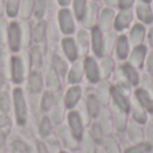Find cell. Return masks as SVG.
<instances>
[{
    "instance_id": "cell-1",
    "label": "cell",
    "mask_w": 153,
    "mask_h": 153,
    "mask_svg": "<svg viewBox=\"0 0 153 153\" xmlns=\"http://www.w3.org/2000/svg\"><path fill=\"white\" fill-rule=\"evenodd\" d=\"M13 101H15V110H16L18 124L24 125L27 120V108H26V101H24V97H23V91L20 89L13 90Z\"/></svg>"
},
{
    "instance_id": "cell-2",
    "label": "cell",
    "mask_w": 153,
    "mask_h": 153,
    "mask_svg": "<svg viewBox=\"0 0 153 153\" xmlns=\"http://www.w3.org/2000/svg\"><path fill=\"white\" fill-rule=\"evenodd\" d=\"M110 94H111V97H113L114 106L118 108L120 110H122L124 113H128L130 109V105H129V101H128L126 95L122 93V90L117 86H113L110 89Z\"/></svg>"
},
{
    "instance_id": "cell-3",
    "label": "cell",
    "mask_w": 153,
    "mask_h": 153,
    "mask_svg": "<svg viewBox=\"0 0 153 153\" xmlns=\"http://www.w3.org/2000/svg\"><path fill=\"white\" fill-rule=\"evenodd\" d=\"M58 19H59V26H61V30L63 34H73L74 32V20H73L71 12L66 8L59 11L58 13Z\"/></svg>"
},
{
    "instance_id": "cell-4",
    "label": "cell",
    "mask_w": 153,
    "mask_h": 153,
    "mask_svg": "<svg viewBox=\"0 0 153 153\" xmlns=\"http://www.w3.org/2000/svg\"><path fill=\"white\" fill-rule=\"evenodd\" d=\"M83 69L86 71L87 79H89L91 83H97L100 81L101 75H100V67H98L97 62L93 56H87L85 59V65H83Z\"/></svg>"
},
{
    "instance_id": "cell-5",
    "label": "cell",
    "mask_w": 153,
    "mask_h": 153,
    "mask_svg": "<svg viewBox=\"0 0 153 153\" xmlns=\"http://www.w3.org/2000/svg\"><path fill=\"white\" fill-rule=\"evenodd\" d=\"M20 42H22V31L18 23H11L10 28H8V43H10L11 50L18 51L20 48Z\"/></svg>"
},
{
    "instance_id": "cell-6",
    "label": "cell",
    "mask_w": 153,
    "mask_h": 153,
    "mask_svg": "<svg viewBox=\"0 0 153 153\" xmlns=\"http://www.w3.org/2000/svg\"><path fill=\"white\" fill-rule=\"evenodd\" d=\"M69 125L71 129V134L75 140H81L82 134H83V126H82V120L79 113L71 111L69 113Z\"/></svg>"
},
{
    "instance_id": "cell-7",
    "label": "cell",
    "mask_w": 153,
    "mask_h": 153,
    "mask_svg": "<svg viewBox=\"0 0 153 153\" xmlns=\"http://www.w3.org/2000/svg\"><path fill=\"white\" fill-rule=\"evenodd\" d=\"M24 71H26V69H24L22 58H19V56H12V58H11V76H12L13 82L20 83V82L23 81Z\"/></svg>"
},
{
    "instance_id": "cell-8",
    "label": "cell",
    "mask_w": 153,
    "mask_h": 153,
    "mask_svg": "<svg viewBox=\"0 0 153 153\" xmlns=\"http://www.w3.org/2000/svg\"><path fill=\"white\" fill-rule=\"evenodd\" d=\"M91 42H93V51H94L95 56L101 58V56L105 55V53H103V36L100 27H94L91 30Z\"/></svg>"
},
{
    "instance_id": "cell-9",
    "label": "cell",
    "mask_w": 153,
    "mask_h": 153,
    "mask_svg": "<svg viewBox=\"0 0 153 153\" xmlns=\"http://www.w3.org/2000/svg\"><path fill=\"white\" fill-rule=\"evenodd\" d=\"M146 50L145 46L143 45H138L133 48L132 54H130V65H132L134 69H141L143 67V63H144V59L146 56Z\"/></svg>"
},
{
    "instance_id": "cell-10",
    "label": "cell",
    "mask_w": 153,
    "mask_h": 153,
    "mask_svg": "<svg viewBox=\"0 0 153 153\" xmlns=\"http://www.w3.org/2000/svg\"><path fill=\"white\" fill-rule=\"evenodd\" d=\"M133 19V12L130 10H122L121 12L117 15L116 20H114V27H116L117 31H121L125 30L128 26L130 24Z\"/></svg>"
},
{
    "instance_id": "cell-11",
    "label": "cell",
    "mask_w": 153,
    "mask_h": 153,
    "mask_svg": "<svg viewBox=\"0 0 153 153\" xmlns=\"http://www.w3.org/2000/svg\"><path fill=\"white\" fill-rule=\"evenodd\" d=\"M62 47H63V51H65V54H66V56L69 58V61L75 62L79 55L78 48H76V45H75V40L71 39V38H65V39L62 40Z\"/></svg>"
},
{
    "instance_id": "cell-12",
    "label": "cell",
    "mask_w": 153,
    "mask_h": 153,
    "mask_svg": "<svg viewBox=\"0 0 153 153\" xmlns=\"http://www.w3.org/2000/svg\"><path fill=\"white\" fill-rule=\"evenodd\" d=\"M81 94H82V90L79 86L70 87L66 93V97H65V106L69 109L74 108L76 105V102L79 101V98H81Z\"/></svg>"
},
{
    "instance_id": "cell-13",
    "label": "cell",
    "mask_w": 153,
    "mask_h": 153,
    "mask_svg": "<svg viewBox=\"0 0 153 153\" xmlns=\"http://www.w3.org/2000/svg\"><path fill=\"white\" fill-rule=\"evenodd\" d=\"M114 22V11L111 8H105L101 13L100 19V30L101 31H109Z\"/></svg>"
},
{
    "instance_id": "cell-14",
    "label": "cell",
    "mask_w": 153,
    "mask_h": 153,
    "mask_svg": "<svg viewBox=\"0 0 153 153\" xmlns=\"http://www.w3.org/2000/svg\"><path fill=\"white\" fill-rule=\"evenodd\" d=\"M136 98L137 102L143 106L145 110H148L149 113H153V98L144 89H140L136 91Z\"/></svg>"
},
{
    "instance_id": "cell-15",
    "label": "cell",
    "mask_w": 153,
    "mask_h": 153,
    "mask_svg": "<svg viewBox=\"0 0 153 153\" xmlns=\"http://www.w3.org/2000/svg\"><path fill=\"white\" fill-rule=\"evenodd\" d=\"M46 82H47V86L51 91H58L61 89L59 76L53 67H47V70H46Z\"/></svg>"
},
{
    "instance_id": "cell-16",
    "label": "cell",
    "mask_w": 153,
    "mask_h": 153,
    "mask_svg": "<svg viewBox=\"0 0 153 153\" xmlns=\"http://www.w3.org/2000/svg\"><path fill=\"white\" fill-rule=\"evenodd\" d=\"M137 16L141 22H144L145 24H151L153 22V13L152 10L149 7V4L141 1L140 4L137 5Z\"/></svg>"
},
{
    "instance_id": "cell-17",
    "label": "cell",
    "mask_w": 153,
    "mask_h": 153,
    "mask_svg": "<svg viewBox=\"0 0 153 153\" xmlns=\"http://www.w3.org/2000/svg\"><path fill=\"white\" fill-rule=\"evenodd\" d=\"M121 74L124 75L125 79H126L130 85H133V86H136V85L138 83V74H137V71H136V69L130 63L122 65L121 66Z\"/></svg>"
},
{
    "instance_id": "cell-18",
    "label": "cell",
    "mask_w": 153,
    "mask_h": 153,
    "mask_svg": "<svg viewBox=\"0 0 153 153\" xmlns=\"http://www.w3.org/2000/svg\"><path fill=\"white\" fill-rule=\"evenodd\" d=\"M144 38H145V27L143 24H134L130 31V42L132 45L138 46L143 43Z\"/></svg>"
},
{
    "instance_id": "cell-19",
    "label": "cell",
    "mask_w": 153,
    "mask_h": 153,
    "mask_svg": "<svg viewBox=\"0 0 153 153\" xmlns=\"http://www.w3.org/2000/svg\"><path fill=\"white\" fill-rule=\"evenodd\" d=\"M117 56H118V59H121V61H124V59H126V56L129 55V42H128V38L126 36H120L118 39H117Z\"/></svg>"
},
{
    "instance_id": "cell-20",
    "label": "cell",
    "mask_w": 153,
    "mask_h": 153,
    "mask_svg": "<svg viewBox=\"0 0 153 153\" xmlns=\"http://www.w3.org/2000/svg\"><path fill=\"white\" fill-rule=\"evenodd\" d=\"M97 15H98V7L95 3L89 5V8L86 10V15L83 18V24L85 27H93L97 20Z\"/></svg>"
},
{
    "instance_id": "cell-21",
    "label": "cell",
    "mask_w": 153,
    "mask_h": 153,
    "mask_svg": "<svg viewBox=\"0 0 153 153\" xmlns=\"http://www.w3.org/2000/svg\"><path fill=\"white\" fill-rule=\"evenodd\" d=\"M82 76H83V63L75 62L69 73V82L70 83H78L82 79Z\"/></svg>"
},
{
    "instance_id": "cell-22",
    "label": "cell",
    "mask_w": 153,
    "mask_h": 153,
    "mask_svg": "<svg viewBox=\"0 0 153 153\" xmlns=\"http://www.w3.org/2000/svg\"><path fill=\"white\" fill-rule=\"evenodd\" d=\"M97 100L100 101L102 105H108L109 98H110V86L106 82H101L100 86L97 89Z\"/></svg>"
},
{
    "instance_id": "cell-23",
    "label": "cell",
    "mask_w": 153,
    "mask_h": 153,
    "mask_svg": "<svg viewBox=\"0 0 153 153\" xmlns=\"http://www.w3.org/2000/svg\"><path fill=\"white\" fill-rule=\"evenodd\" d=\"M76 42H78L79 46V54H86L87 53V48H89V34H87L85 30L78 32L76 35Z\"/></svg>"
},
{
    "instance_id": "cell-24",
    "label": "cell",
    "mask_w": 153,
    "mask_h": 153,
    "mask_svg": "<svg viewBox=\"0 0 153 153\" xmlns=\"http://www.w3.org/2000/svg\"><path fill=\"white\" fill-rule=\"evenodd\" d=\"M87 110H89V114L91 117H97L100 114V101L93 94L87 97Z\"/></svg>"
},
{
    "instance_id": "cell-25",
    "label": "cell",
    "mask_w": 153,
    "mask_h": 153,
    "mask_svg": "<svg viewBox=\"0 0 153 153\" xmlns=\"http://www.w3.org/2000/svg\"><path fill=\"white\" fill-rule=\"evenodd\" d=\"M28 89L32 93H39L42 90V78L38 73H32L28 78Z\"/></svg>"
},
{
    "instance_id": "cell-26",
    "label": "cell",
    "mask_w": 153,
    "mask_h": 153,
    "mask_svg": "<svg viewBox=\"0 0 153 153\" xmlns=\"http://www.w3.org/2000/svg\"><path fill=\"white\" fill-rule=\"evenodd\" d=\"M114 69V61L111 58H105L102 61V63H101V70H100V75L102 76V78H108L109 75L111 74V71H113Z\"/></svg>"
},
{
    "instance_id": "cell-27",
    "label": "cell",
    "mask_w": 153,
    "mask_h": 153,
    "mask_svg": "<svg viewBox=\"0 0 153 153\" xmlns=\"http://www.w3.org/2000/svg\"><path fill=\"white\" fill-rule=\"evenodd\" d=\"M101 128H102L105 134H109L111 132V117L109 110L101 111Z\"/></svg>"
},
{
    "instance_id": "cell-28",
    "label": "cell",
    "mask_w": 153,
    "mask_h": 153,
    "mask_svg": "<svg viewBox=\"0 0 153 153\" xmlns=\"http://www.w3.org/2000/svg\"><path fill=\"white\" fill-rule=\"evenodd\" d=\"M35 0H22L20 5V16L23 19H27L31 16V12L34 11Z\"/></svg>"
},
{
    "instance_id": "cell-29",
    "label": "cell",
    "mask_w": 153,
    "mask_h": 153,
    "mask_svg": "<svg viewBox=\"0 0 153 153\" xmlns=\"http://www.w3.org/2000/svg\"><path fill=\"white\" fill-rule=\"evenodd\" d=\"M86 10V0H74V13L78 20H83Z\"/></svg>"
},
{
    "instance_id": "cell-30",
    "label": "cell",
    "mask_w": 153,
    "mask_h": 153,
    "mask_svg": "<svg viewBox=\"0 0 153 153\" xmlns=\"http://www.w3.org/2000/svg\"><path fill=\"white\" fill-rule=\"evenodd\" d=\"M45 34H46V23L45 22H39V23L35 26L34 31H32V39L36 43H39L43 40Z\"/></svg>"
},
{
    "instance_id": "cell-31",
    "label": "cell",
    "mask_w": 153,
    "mask_h": 153,
    "mask_svg": "<svg viewBox=\"0 0 153 153\" xmlns=\"http://www.w3.org/2000/svg\"><path fill=\"white\" fill-rule=\"evenodd\" d=\"M53 69L56 71V74L65 75L67 71V65L65 63L63 59H61L58 55H54L53 58Z\"/></svg>"
},
{
    "instance_id": "cell-32",
    "label": "cell",
    "mask_w": 153,
    "mask_h": 153,
    "mask_svg": "<svg viewBox=\"0 0 153 153\" xmlns=\"http://www.w3.org/2000/svg\"><path fill=\"white\" fill-rule=\"evenodd\" d=\"M63 118V103H62V100H56L55 105H54V110H53V121L59 124Z\"/></svg>"
},
{
    "instance_id": "cell-33",
    "label": "cell",
    "mask_w": 153,
    "mask_h": 153,
    "mask_svg": "<svg viewBox=\"0 0 153 153\" xmlns=\"http://www.w3.org/2000/svg\"><path fill=\"white\" fill-rule=\"evenodd\" d=\"M117 42V36L116 34H108L105 38H103V53L109 54L111 50H113L114 45Z\"/></svg>"
},
{
    "instance_id": "cell-34",
    "label": "cell",
    "mask_w": 153,
    "mask_h": 153,
    "mask_svg": "<svg viewBox=\"0 0 153 153\" xmlns=\"http://www.w3.org/2000/svg\"><path fill=\"white\" fill-rule=\"evenodd\" d=\"M133 117H134V120L138 122V124H144V122H146L145 109H144L140 103H138L137 106H134V108H133Z\"/></svg>"
},
{
    "instance_id": "cell-35",
    "label": "cell",
    "mask_w": 153,
    "mask_h": 153,
    "mask_svg": "<svg viewBox=\"0 0 153 153\" xmlns=\"http://www.w3.org/2000/svg\"><path fill=\"white\" fill-rule=\"evenodd\" d=\"M114 109H116V124H117V129L118 130H124L125 129V125H126V113H124L122 110H120L118 108H116L114 106Z\"/></svg>"
},
{
    "instance_id": "cell-36",
    "label": "cell",
    "mask_w": 153,
    "mask_h": 153,
    "mask_svg": "<svg viewBox=\"0 0 153 153\" xmlns=\"http://www.w3.org/2000/svg\"><path fill=\"white\" fill-rule=\"evenodd\" d=\"M30 55H31L32 66H34L35 69H38V67L42 65V53H40V50L38 47H32Z\"/></svg>"
},
{
    "instance_id": "cell-37",
    "label": "cell",
    "mask_w": 153,
    "mask_h": 153,
    "mask_svg": "<svg viewBox=\"0 0 153 153\" xmlns=\"http://www.w3.org/2000/svg\"><path fill=\"white\" fill-rule=\"evenodd\" d=\"M18 8H19V0H8L7 1V13L8 16L13 18L18 13Z\"/></svg>"
},
{
    "instance_id": "cell-38",
    "label": "cell",
    "mask_w": 153,
    "mask_h": 153,
    "mask_svg": "<svg viewBox=\"0 0 153 153\" xmlns=\"http://www.w3.org/2000/svg\"><path fill=\"white\" fill-rule=\"evenodd\" d=\"M40 134H42V137H47L48 134L51 133V122L50 120L47 118V117H45V118L42 120V124H40Z\"/></svg>"
},
{
    "instance_id": "cell-39",
    "label": "cell",
    "mask_w": 153,
    "mask_h": 153,
    "mask_svg": "<svg viewBox=\"0 0 153 153\" xmlns=\"http://www.w3.org/2000/svg\"><path fill=\"white\" fill-rule=\"evenodd\" d=\"M130 138L136 143L141 141V138H143V132L136 124H132V126H130Z\"/></svg>"
},
{
    "instance_id": "cell-40",
    "label": "cell",
    "mask_w": 153,
    "mask_h": 153,
    "mask_svg": "<svg viewBox=\"0 0 153 153\" xmlns=\"http://www.w3.org/2000/svg\"><path fill=\"white\" fill-rule=\"evenodd\" d=\"M35 10V16L38 19H40L45 15V10H46V0H36V4L34 7Z\"/></svg>"
},
{
    "instance_id": "cell-41",
    "label": "cell",
    "mask_w": 153,
    "mask_h": 153,
    "mask_svg": "<svg viewBox=\"0 0 153 153\" xmlns=\"http://www.w3.org/2000/svg\"><path fill=\"white\" fill-rule=\"evenodd\" d=\"M143 85H144V90L153 98V79H151L148 75H144L143 76Z\"/></svg>"
},
{
    "instance_id": "cell-42",
    "label": "cell",
    "mask_w": 153,
    "mask_h": 153,
    "mask_svg": "<svg viewBox=\"0 0 153 153\" xmlns=\"http://www.w3.org/2000/svg\"><path fill=\"white\" fill-rule=\"evenodd\" d=\"M8 42V28L4 20H0V43Z\"/></svg>"
},
{
    "instance_id": "cell-43",
    "label": "cell",
    "mask_w": 153,
    "mask_h": 153,
    "mask_svg": "<svg viewBox=\"0 0 153 153\" xmlns=\"http://www.w3.org/2000/svg\"><path fill=\"white\" fill-rule=\"evenodd\" d=\"M53 105H54V97L50 94V93H46V94L43 95V100H42V109L43 110H48Z\"/></svg>"
},
{
    "instance_id": "cell-44",
    "label": "cell",
    "mask_w": 153,
    "mask_h": 153,
    "mask_svg": "<svg viewBox=\"0 0 153 153\" xmlns=\"http://www.w3.org/2000/svg\"><path fill=\"white\" fill-rule=\"evenodd\" d=\"M30 38H31V32H30L28 24H23L22 26V43L24 46H27L30 42Z\"/></svg>"
},
{
    "instance_id": "cell-45",
    "label": "cell",
    "mask_w": 153,
    "mask_h": 153,
    "mask_svg": "<svg viewBox=\"0 0 153 153\" xmlns=\"http://www.w3.org/2000/svg\"><path fill=\"white\" fill-rule=\"evenodd\" d=\"M0 108L3 111L10 110V95L7 93H1L0 94Z\"/></svg>"
},
{
    "instance_id": "cell-46",
    "label": "cell",
    "mask_w": 153,
    "mask_h": 153,
    "mask_svg": "<svg viewBox=\"0 0 153 153\" xmlns=\"http://www.w3.org/2000/svg\"><path fill=\"white\" fill-rule=\"evenodd\" d=\"M106 149H108V153H121L118 145H117V143L113 138H109V140L106 141Z\"/></svg>"
},
{
    "instance_id": "cell-47",
    "label": "cell",
    "mask_w": 153,
    "mask_h": 153,
    "mask_svg": "<svg viewBox=\"0 0 153 153\" xmlns=\"http://www.w3.org/2000/svg\"><path fill=\"white\" fill-rule=\"evenodd\" d=\"M85 151H86V153H95L94 143H93V137L90 134L86 136V140H85Z\"/></svg>"
},
{
    "instance_id": "cell-48",
    "label": "cell",
    "mask_w": 153,
    "mask_h": 153,
    "mask_svg": "<svg viewBox=\"0 0 153 153\" xmlns=\"http://www.w3.org/2000/svg\"><path fill=\"white\" fill-rule=\"evenodd\" d=\"M61 134H62V137H65V141L67 143V145L71 146V148H75L76 143H75V141H71V137L67 134V130L66 129H61Z\"/></svg>"
},
{
    "instance_id": "cell-49",
    "label": "cell",
    "mask_w": 153,
    "mask_h": 153,
    "mask_svg": "<svg viewBox=\"0 0 153 153\" xmlns=\"http://www.w3.org/2000/svg\"><path fill=\"white\" fill-rule=\"evenodd\" d=\"M13 146H15V149H18V151H20V152H24V153L30 152V148L23 143V141H19V140L13 141Z\"/></svg>"
},
{
    "instance_id": "cell-50",
    "label": "cell",
    "mask_w": 153,
    "mask_h": 153,
    "mask_svg": "<svg viewBox=\"0 0 153 153\" xmlns=\"http://www.w3.org/2000/svg\"><path fill=\"white\" fill-rule=\"evenodd\" d=\"M133 3H134V0H118V7L122 10H129L130 7L133 5Z\"/></svg>"
},
{
    "instance_id": "cell-51",
    "label": "cell",
    "mask_w": 153,
    "mask_h": 153,
    "mask_svg": "<svg viewBox=\"0 0 153 153\" xmlns=\"http://www.w3.org/2000/svg\"><path fill=\"white\" fill-rule=\"evenodd\" d=\"M148 71L149 74H151V76L153 78V54H151L148 58Z\"/></svg>"
},
{
    "instance_id": "cell-52",
    "label": "cell",
    "mask_w": 153,
    "mask_h": 153,
    "mask_svg": "<svg viewBox=\"0 0 153 153\" xmlns=\"http://www.w3.org/2000/svg\"><path fill=\"white\" fill-rule=\"evenodd\" d=\"M8 124H10V120L5 116H0V128L5 126V125H8Z\"/></svg>"
},
{
    "instance_id": "cell-53",
    "label": "cell",
    "mask_w": 153,
    "mask_h": 153,
    "mask_svg": "<svg viewBox=\"0 0 153 153\" xmlns=\"http://www.w3.org/2000/svg\"><path fill=\"white\" fill-rule=\"evenodd\" d=\"M38 152H39V153H48L47 148H46V145H45L43 143H39V144H38Z\"/></svg>"
},
{
    "instance_id": "cell-54",
    "label": "cell",
    "mask_w": 153,
    "mask_h": 153,
    "mask_svg": "<svg viewBox=\"0 0 153 153\" xmlns=\"http://www.w3.org/2000/svg\"><path fill=\"white\" fill-rule=\"evenodd\" d=\"M106 4L110 5V7H114L116 4H118V0H105Z\"/></svg>"
},
{
    "instance_id": "cell-55",
    "label": "cell",
    "mask_w": 153,
    "mask_h": 153,
    "mask_svg": "<svg viewBox=\"0 0 153 153\" xmlns=\"http://www.w3.org/2000/svg\"><path fill=\"white\" fill-rule=\"evenodd\" d=\"M70 1H71V0H58V3L62 5V7H66L67 4H70Z\"/></svg>"
},
{
    "instance_id": "cell-56",
    "label": "cell",
    "mask_w": 153,
    "mask_h": 153,
    "mask_svg": "<svg viewBox=\"0 0 153 153\" xmlns=\"http://www.w3.org/2000/svg\"><path fill=\"white\" fill-rule=\"evenodd\" d=\"M4 141H5V136H4V133H1V132H0V146H3V144H4Z\"/></svg>"
},
{
    "instance_id": "cell-57",
    "label": "cell",
    "mask_w": 153,
    "mask_h": 153,
    "mask_svg": "<svg viewBox=\"0 0 153 153\" xmlns=\"http://www.w3.org/2000/svg\"><path fill=\"white\" fill-rule=\"evenodd\" d=\"M149 42H151V45L153 47V28L151 30V32H149Z\"/></svg>"
},
{
    "instance_id": "cell-58",
    "label": "cell",
    "mask_w": 153,
    "mask_h": 153,
    "mask_svg": "<svg viewBox=\"0 0 153 153\" xmlns=\"http://www.w3.org/2000/svg\"><path fill=\"white\" fill-rule=\"evenodd\" d=\"M3 15V0H0V16Z\"/></svg>"
},
{
    "instance_id": "cell-59",
    "label": "cell",
    "mask_w": 153,
    "mask_h": 153,
    "mask_svg": "<svg viewBox=\"0 0 153 153\" xmlns=\"http://www.w3.org/2000/svg\"><path fill=\"white\" fill-rule=\"evenodd\" d=\"M3 86V76H1V73H0V89H1Z\"/></svg>"
},
{
    "instance_id": "cell-60",
    "label": "cell",
    "mask_w": 153,
    "mask_h": 153,
    "mask_svg": "<svg viewBox=\"0 0 153 153\" xmlns=\"http://www.w3.org/2000/svg\"><path fill=\"white\" fill-rule=\"evenodd\" d=\"M141 1H143V3H146V4H148V3H151L152 0H141Z\"/></svg>"
},
{
    "instance_id": "cell-61",
    "label": "cell",
    "mask_w": 153,
    "mask_h": 153,
    "mask_svg": "<svg viewBox=\"0 0 153 153\" xmlns=\"http://www.w3.org/2000/svg\"><path fill=\"white\" fill-rule=\"evenodd\" d=\"M61 153H66V152H61Z\"/></svg>"
},
{
    "instance_id": "cell-62",
    "label": "cell",
    "mask_w": 153,
    "mask_h": 153,
    "mask_svg": "<svg viewBox=\"0 0 153 153\" xmlns=\"http://www.w3.org/2000/svg\"><path fill=\"white\" fill-rule=\"evenodd\" d=\"M94 1H97V0H94Z\"/></svg>"
}]
</instances>
